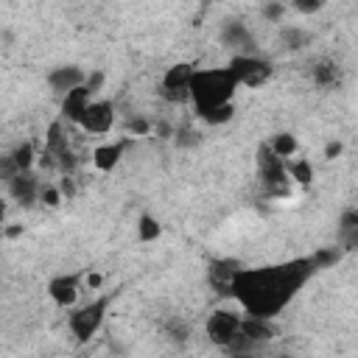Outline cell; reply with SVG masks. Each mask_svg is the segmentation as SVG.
<instances>
[{
    "instance_id": "cell-13",
    "label": "cell",
    "mask_w": 358,
    "mask_h": 358,
    "mask_svg": "<svg viewBox=\"0 0 358 358\" xmlns=\"http://www.w3.org/2000/svg\"><path fill=\"white\" fill-rule=\"evenodd\" d=\"M90 92L84 90V84L81 87H76V90H70L67 95H62V106H59V117L64 120V123H73V126H78V120H81V115H84V109L90 106Z\"/></svg>"
},
{
    "instance_id": "cell-3",
    "label": "cell",
    "mask_w": 358,
    "mask_h": 358,
    "mask_svg": "<svg viewBox=\"0 0 358 358\" xmlns=\"http://www.w3.org/2000/svg\"><path fill=\"white\" fill-rule=\"evenodd\" d=\"M109 305H112V294H101V296L90 299L87 305H81V308L67 313V327H70V333H73V338L78 344H87L103 327Z\"/></svg>"
},
{
    "instance_id": "cell-16",
    "label": "cell",
    "mask_w": 358,
    "mask_h": 358,
    "mask_svg": "<svg viewBox=\"0 0 358 358\" xmlns=\"http://www.w3.org/2000/svg\"><path fill=\"white\" fill-rule=\"evenodd\" d=\"M238 268H241V266H238L235 260H229V257L213 260L210 268H207V280H210V285H213L218 294H229V282H232V277H235Z\"/></svg>"
},
{
    "instance_id": "cell-7",
    "label": "cell",
    "mask_w": 358,
    "mask_h": 358,
    "mask_svg": "<svg viewBox=\"0 0 358 358\" xmlns=\"http://www.w3.org/2000/svg\"><path fill=\"white\" fill-rule=\"evenodd\" d=\"M257 173H260V182H263V187H266L268 196H288L291 193L285 162L280 157H274L266 143L257 145Z\"/></svg>"
},
{
    "instance_id": "cell-19",
    "label": "cell",
    "mask_w": 358,
    "mask_h": 358,
    "mask_svg": "<svg viewBox=\"0 0 358 358\" xmlns=\"http://www.w3.org/2000/svg\"><path fill=\"white\" fill-rule=\"evenodd\" d=\"M280 42H282V48H288V50H305V48L313 42V34L305 31V28H299V25H282Z\"/></svg>"
},
{
    "instance_id": "cell-37",
    "label": "cell",
    "mask_w": 358,
    "mask_h": 358,
    "mask_svg": "<svg viewBox=\"0 0 358 358\" xmlns=\"http://www.w3.org/2000/svg\"><path fill=\"white\" fill-rule=\"evenodd\" d=\"M274 358H294V355H288V352H280V355H274Z\"/></svg>"
},
{
    "instance_id": "cell-32",
    "label": "cell",
    "mask_w": 358,
    "mask_h": 358,
    "mask_svg": "<svg viewBox=\"0 0 358 358\" xmlns=\"http://www.w3.org/2000/svg\"><path fill=\"white\" fill-rule=\"evenodd\" d=\"M126 129H129V134H151V120H145V117H131V120L126 123Z\"/></svg>"
},
{
    "instance_id": "cell-15",
    "label": "cell",
    "mask_w": 358,
    "mask_h": 358,
    "mask_svg": "<svg viewBox=\"0 0 358 358\" xmlns=\"http://www.w3.org/2000/svg\"><path fill=\"white\" fill-rule=\"evenodd\" d=\"M241 336L255 347V344L271 341V338L277 336V324H274V319H255V316H243V322H241Z\"/></svg>"
},
{
    "instance_id": "cell-33",
    "label": "cell",
    "mask_w": 358,
    "mask_h": 358,
    "mask_svg": "<svg viewBox=\"0 0 358 358\" xmlns=\"http://www.w3.org/2000/svg\"><path fill=\"white\" fill-rule=\"evenodd\" d=\"M17 176V168H14V162H11V157H0V179L8 185L11 179Z\"/></svg>"
},
{
    "instance_id": "cell-17",
    "label": "cell",
    "mask_w": 358,
    "mask_h": 358,
    "mask_svg": "<svg viewBox=\"0 0 358 358\" xmlns=\"http://www.w3.org/2000/svg\"><path fill=\"white\" fill-rule=\"evenodd\" d=\"M134 232H137V241H140V243H154V241L162 238V221H159L154 213L143 210V213L137 215V221H134Z\"/></svg>"
},
{
    "instance_id": "cell-4",
    "label": "cell",
    "mask_w": 358,
    "mask_h": 358,
    "mask_svg": "<svg viewBox=\"0 0 358 358\" xmlns=\"http://www.w3.org/2000/svg\"><path fill=\"white\" fill-rule=\"evenodd\" d=\"M227 70L232 73V78L238 81V87H246V90H257L263 84H268L271 73H274V64L268 59H263L260 53H238L227 62Z\"/></svg>"
},
{
    "instance_id": "cell-10",
    "label": "cell",
    "mask_w": 358,
    "mask_h": 358,
    "mask_svg": "<svg viewBox=\"0 0 358 358\" xmlns=\"http://www.w3.org/2000/svg\"><path fill=\"white\" fill-rule=\"evenodd\" d=\"M84 78H87V70L78 67V64H59V67H53V70L45 76L48 87H50L53 92H59V95H67L70 90L81 87Z\"/></svg>"
},
{
    "instance_id": "cell-21",
    "label": "cell",
    "mask_w": 358,
    "mask_h": 358,
    "mask_svg": "<svg viewBox=\"0 0 358 358\" xmlns=\"http://www.w3.org/2000/svg\"><path fill=\"white\" fill-rule=\"evenodd\" d=\"M17 173H25V171H34V162H36V148L31 140H22L20 145H14V151L8 154Z\"/></svg>"
},
{
    "instance_id": "cell-25",
    "label": "cell",
    "mask_w": 358,
    "mask_h": 358,
    "mask_svg": "<svg viewBox=\"0 0 358 358\" xmlns=\"http://www.w3.org/2000/svg\"><path fill=\"white\" fill-rule=\"evenodd\" d=\"M235 117V103H224V106H215V109H210L207 115H201L199 120L201 123H207V126H224V123H229Z\"/></svg>"
},
{
    "instance_id": "cell-29",
    "label": "cell",
    "mask_w": 358,
    "mask_h": 358,
    "mask_svg": "<svg viewBox=\"0 0 358 358\" xmlns=\"http://www.w3.org/2000/svg\"><path fill=\"white\" fill-rule=\"evenodd\" d=\"M322 0H294L291 3V8L294 11H299V14H316V11H322Z\"/></svg>"
},
{
    "instance_id": "cell-22",
    "label": "cell",
    "mask_w": 358,
    "mask_h": 358,
    "mask_svg": "<svg viewBox=\"0 0 358 358\" xmlns=\"http://www.w3.org/2000/svg\"><path fill=\"white\" fill-rule=\"evenodd\" d=\"M285 173H288V182H296L302 187H308L313 182V165L305 159V157H296V159H288L285 162Z\"/></svg>"
},
{
    "instance_id": "cell-14",
    "label": "cell",
    "mask_w": 358,
    "mask_h": 358,
    "mask_svg": "<svg viewBox=\"0 0 358 358\" xmlns=\"http://www.w3.org/2000/svg\"><path fill=\"white\" fill-rule=\"evenodd\" d=\"M126 145H129V140H115V143H103V145H98V148L92 151V165H95V171H101V173H112V171L120 165Z\"/></svg>"
},
{
    "instance_id": "cell-8",
    "label": "cell",
    "mask_w": 358,
    "mask_h": 358,
    "mask_svg": "<svg viewBox=\"0 0 358 358\" xmlns=\"http://www.w3.org/2000/svg\"><path fill=\"white\" fill-rule=\"evenodd\" d=\"M112 126H115V103L106 98L90 101V106L84 109V115L78 120V129L87 134H95V137L112 131Z\"/></svg>"
},
{
    "instance_id": "cell-28",
    "label": "cell",
    "mask_w": 358,
    "mask_h": 358,
    "mask_svg": "<svg viewBox=\"0 0 358 358\" xmlns=\"http://www.w3.org/2000/svg\"><path fill=\"white\" fill-rule=\"evenodd\" d=\"M173 134H176L173 140H176V145H179V148H193V145H199V143H201V134H199V131H193V129H176Z\"/></svg>"
},
{
    "instance_id": "cell-6",
    "label": "cell",
    "mask_w": 358,
    "mask_h": 358,
    "mask_svg": "<svg viewBox=\"0 0 358 358\" xmlns=\"http://www.w3.org/2000/svg\"><path fill=\"white\" fill-rule=\"evenodd\" d=\"M241 322L243 316L238 310H229V308H215L207 322H204V336L213 347H221V350H229L235 344V338L241 336Z\"/></svg>"
},
{
    "instance_id": "cell-18",
    "label": "cell",
    "mask_w": 358,
    "mask_h": 358,
    "mask_svg": "<svg viewBox=\"0 0 358 358\" xmlns=\"http://www.w3.org/2000/svg\"><path fill=\"white\" fill-rule=\"evenodd\" d=\"M45 151L56 159L62 151H67V134H64V120L62 117H56L50 126H48V131H45Z\"/></svg>"
},
{
    "instance_id": "cell-34",
    "label": "cell",
    "mask_w": 358,
    "mask_h": 358,
    "mask_svg": "<svg viewBox=\"0 0 358 358\" xmlns=\"http://www.w3.org/2000/svg\"><path fill=\"white\" fill-rule=\"evenodd\" d=\"M341 151H344V143L341 140H330L324 145V159H336V157H341Z\"/></svg>"
},
{
    "instance_id": "cell-20",
    "label": "cell",
    "mask_w": 358,
    "mask_h": 358,
    "mask_svg": "<svg viewBox=\"0 0 358 358\" xmlns=\"http://www.w3.org/2000/svg\"><path fill=\"white\" fill-rule=\"evenodd\" d=\"M266 145H268V151H271L274 157H280L282 162H288V159L296 154V148H299V143H296V137H294L291 131H277Z\"/></svg>"
},
{
    "instance_id": "cell-23",
    "label": "cell",
    "mask_w": 358,
    "mask_h": 358,
    "mask_svg": "<svg viewBox=\"0 0 358 358\" xmlns=\"http://www.w3.org/2000/svg\"><path fill=\"white\" fill-rule=\"evenodd\" d=\"M313 81H316L319 87H333V84L338 81V64L330 62V59L316 62V64H313Z\"/></svg>"
},
{
    "instance_id": "cell-9",
    "label": "cell",
    "mask_w": 358,
    "mask_h": 358,
    "mask_svg": "<svg viewBox=\"0 0 358 358\" xmlns=\"http://www.w3.org/2000/svg\"><path fill=\"white\" fill-rule=\"evenodd\" d=\"M45 291H48V296L56 308H73L78 302V294H81V274L78 271L56 274V277L48 280Z\"/></svg>"
},
{
    "instance_id": "cell-27",
    "label": "cell",
    "mask_w": 358,
    "mask_h": 358,
    "mask_svg": "<svg viewBox=\"0 0 358 358\" xmlns=\"http://www.w3.org/2000/svg\"><path fill=\"white\" fill-rule=\"evenodd\" d=\"M39 201H42L45 207H59L64 199H62V193H59V187H56V185H48V182H42V190H39Z\"/></svg>"
},
{
    "instance_id": "cell-11",
    "label": "cell",
    "mask_w": 358,
    "mask_h": 358,
    "mask_svg": "<svg viewBox=\"0 0 358 358\" xmlns=\"http://www.w3.org/2000/svg\"><path fill=\"white\" fill-rule=\"evenodd\" d=\"M39 190H42V182H39V176L34 171L17 173L8 182V196L22 207H34V201H39Z\"/></svg>"
},
{
    "instance_id": "cell-12",
    "label": "cell",
    "mask_w": 358,
    "mask_h": 358,
    "mask_svg": "<svg viewBox=\"0 0 358 358\" xmlns=\"http://www.w3.org/2000/svg\"><path fill=\"white\" fill-rule=\"evenodd\" d=\"M221 42H224L227 48H235L232 56H238V53H255V36H252V31H249L243 22H238V20L224 22V28H221Z\"/></svg>"
},
{
    "instance_id": "cell-31",
    "label": "cell",
    "mask_w": 358,
    "mask_h": 358,
    "mask_svg": "<svg viewBox=\"0 0 358 358\" xmlns=\"http://www.w3.org/2000/svg\"><path fill=\"white\" fill-rule=\"evenodd\" d=\"M282 14H285V6H282V3H266V6H263V17H266L268 22H280Z\"/></svg>"
},
{
    "instance_id": "cell-1",
    "label": "cell",
    "mask_w": 358,
    "mask_h": 358,
    "mask_svg": "<svg viewBox=\"0 0 358 358\" xmlns=\"http://www.w3.org/2000/svg\"><path fill=\"white\" fill-rule=\"evenodd\" d=\"M316 266L310 257H294L285 263L238 268L229 282V296L255 319H277L302 285L313 277Z\"/></svg>"
},
{
    "instance_id": "cell-26",
    "label": "cell",
    "mask_w": 358,
    "mask_h": 358,
    "mask_svg": "<svg viewBox=\"0 0 358 358\" xmlns=\"http://www.w3.org/2000/svg\"><path fill=\"white\" fill-rule=\"evenodd\" d=\"M103 84H106V73H103V70H90L87 78H84V90L90 92L92 101H95V95L103 90Z\"/></svg>"
},
{
    "instance_id": "cell-24",
    "label": "cell",
    "mask_w": 358,
    "mask_h": 358,
    "mask_svg": "<svg viewBox=\"0 0 358 358\" xmlns=\"http://www.w3.org/2000/svg\"><path fill=\"white\" fill-rule=\"evenodd\" d=\"M338 232L347 238V249H352V243H355V235H358V210H344L341 213V218H338Z\"/></svg>"
},
{
    "instance_id": "cell-36",
    "label": "cell",
    "mask_w": 358,
    "mask_h": 358,
    "mask_svg": "<svg viewBox=\"0 0 358 358\" xmlns=\"http://www.w3.org/2000/svg\"><path fill=\"white\" fill-rule=\"evenodd\" d=\"M6 213H8V201L0 199V229H3V221H6Z\"/></svg>"
},
{
    "instance_id": "cell-35",
    "label": "cell",
    "mask_w": 358,
    "mask_h": 358,
    "mask_svg": "<svg viewBox=\"0 0 358 358\" xmlns=\"http://www.w3.org/2000/svg\"><path fill=\"white\" fill-rule=\"evenodd\" d=\"M101 280H103L101 274H87V285L90 288H101Z\"/></svg>"
},
{
    "instance_id": "cell-5",
    "label": "cell",
    "mask_w": 358,
    "mask_h": 358,
    "mask_svg": "<svg viewBox=\"0 0 358 358\" xmlns=\"http://www.w3.org/2000/svg\"><path fill=\"white\" fill-rule=\"evenodd\" d=\"M193 73H196V64H190V62L171 64L159 78V98L173 103V106L190 103V78H193Z\"/></svg>"
},
{
    "instance_id": "cell-2",
    "label": "cell",
    "mask_w": 358,
    "mask_h": 358,
    "mask_svg": "<svg viewBox=\"0 0 358 358\" xmlns=\"http://www.w3.org/2000/svg\"><path fill=\"white\" fill-rule=\"evenodd\" d=\"M235 92H238V81L227 67H196L190 78V106L196 117L207 115L215 106L232 103Z\"/></svg>"
},
{
    "instance_id": "cell-30",
    "label": "cell",
    "mask_w": 358,
    "mask_h": 358,
    "mask_svg": "<svg viewBox=\"0 0 358 358\" xmlns=\"http://www.w3.org/2000/svg\"><path fill=\"white\" fill-rule=\"evenodd\" d=\"M56 187H59V193H62V199H76V182H73V176H67V173H62V179L56 182Z\"/></svg>"
}]
</instances>
